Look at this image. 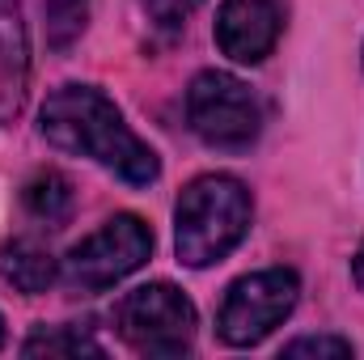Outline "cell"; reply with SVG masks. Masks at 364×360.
Here are the masks:
<instances>
[{
	"mask_svg": "<svg viewBox=\"0 0 364 360\" xmlns=\"http://www.w3.org/2000/svg\"><path fill=\"white\" fill-rule=\"evenodd\" d=\"M38 127L47 144L73 157H90L132 186H149L161 174L157 153L123 123L119 106L93 85H60L43 102Z\"/></svg>",
	"mask_w": 364,
	"mask_h": 360,
	"instance_id": "6da1fadb",
	"label": "cell"
},
{
	"mask_svg": "<svg viewBox=\"0 0 364 360\" xmlns=\"http://www.w3.org/2000/svg\"><path fill=\"white\" fill-rule=\"evenodd\" d=\"M250 191L233 174H203L178 195L174 208V250L186 268H212L242 246L250 233Z\"/></svg>",
	"mask_w": 364,
	"mask_h": 360,
	"instance_id": "7a4b0ae2",
	"label": "cell"
},
{
	"mask_svg": "<svg viewBox=\"0 0 364 360\" xmlns=\"http://www.w3.org/2000/svg\"><path fill=\"white\" fill-rule=\"evenodd\" d=\"M195 305L174 284H140L114 305L119 339L140 356H186L195 348Z\"/></svg>",
	"mask_w": 364,
	"mask_h": 360,
	"instance_id": "3957f363",
	"label": "cell"
},
{
	"mask_svg": "<svg viewBox=\"0 0 364 360\" xmlns=\"http://www.w3.org/2000/svg\"><path fill=\"white\" fill-rule=\"evenodd\" d=\"M149 255H153V229L140 216L119 212L97 233H90L85 242L68 250V259L60 263V280L73 292H106L132 271L144 268Z\"/></svg>",
	"mask_w": 364,
	"mask_h": 360,
	"instance_id": "277c9868",
	"label": "cell"
},
{
	"mask_svg": "<svg viewBox=\"0 0 364 360\" xmlns=\"http://www.w3.org/2000/svg\"><path fill=\"white\" fill-rule=\"evenodd\" d=\"M186 123L212 149H250L263 132V102L233 73H199L186 90Z\"/></svg>",
	"mask_w": 364,
	"mask_h": 360,
	"instance_id": "5b68a950",
	"label": "cell"
},
{
	"mask_svg": "<svg viewBox=\"0 0 364 360\" xmlns=\"http://www.w3.org/2000/svg\"><path fill=\"white\" fill-rule=\"evenodd\" d=\"M296 297H301V280L288 268H267V271H255V275H242L225 292L216 331H220V339L229 348H255L296 309Z\"/></svg>",
	"mask_w": 364,
	"mask_h": 360,
	"instance_id": "8992f818",
	"label": "cell"
},
{
	"mask_svg": "<svg viewBox=\"0 0 364 360\" xmlns=\"http://www.w3.org/2000/svg\"><path fill=\"white\" fill-rule=\"evenodd\" d=\"M284 4L279 0H225L216 13V47L237 64H263L279 43Z\"/></svg>",
	"mask_w": 364,
	"mask_h": 360,
	"instance_id": "52a82bcc",
	"label": "cell"
},
{
	"mask_svg": "<svg viewBox=\"0 0 364 360\" xmlns=\"http://www.w3.org/2000/svg\"><path fill=\"white\" fill-rule=\"evenodd\" d=\"M30 93V38L21 0H0V123H13L26 110Z\"/></svg>",
	"mask_w": 364,
	"mask_h": 360,
	"instance_id": "ba28073f",
	"label": "cell"
},
{
	"mask_svg": "<svg viewBox=\"0 0 364 360\" xmlns=\"http://www.w3.org/2000/svg\"><path fill=\"white\" fill-rule=\"evenodd\" d=\"M0 280L13 284L26 297H38L60 280V263L51 259L47 246H38L30 238H13V242L0 246Z\"/></svg>",
	"mask_w": 364,
	"mask_h": 360,
	"instance_id": "9c48e42d",
	"label": "cell"
},
{
	"mask_svg": "<svg viewBox=\"0 0 364 360\" xmlns=\"http://www.w3.org/2000/svg\"><path fill=\"white\" fill-rule=\"evenodd\" d=\"M21 203H26V212L34 216V221H43V225H64L68 216H73V182L64 179L60 170H38L34 179L21 186Z\"/></svg>",
	"mask_w": 364,
	"mask_h": 360,
	"instance_id": "30bf717a",
	"label": "cell"
},
{
	"mask_svg": "<svg viewBox=\"0 0 364 360\" xmlns=\"http://www.w3.org/2000/svg\"><path fill=\"white\" fill-rule=\"evenodd\" d=\"M90 26V0H43V34L51 51H68Z\"/></svg>",
	"mask_w": 364,
	"mask_h": 360,
	"instance_id": "8fae6325",
	"label": "cell"
},
{
	"mask_svg": "<svg viewBox=\"0 0 364 360\" xmlns=\"http://www.w3.org/2000/svg\"><path fill=\"white\" fill-rule=\"evenodd\" d=\"M26 356H106L102 344L90 339L81 327H38L26 344Z\"/></svg>",
	"mask_w": 364,
	"mask_h": 360,
	"instance_id": "7c38bea8",
	"label": "cell"
},
{
	"mask_svg": "<svg viewBox=\"0 0 364 360\" xmlns=\"http://www.w3.org/2000/svg\"><path fill=\"white\" fill-rule=\"evenodd\" d=\"M284 356H331V360H348L352 344L339 335H301L292 344H284Z\"/></svg>",
	"mask_w": 364,
	"mask_h": 360,
	"instance_id": "4fadbf2b",
	"label": "cell"
},
{
	"mask_svg": "<svg viewBox=\"0 0 364 360\" xmlns=\"http://www.w3.org/2000/svg\"><path fill=\"white\" fill-rule=\"evenodd\" d=\"M199 4H203V0H144V13L153 17V26L178 30V26H186V17H191Z\"/></svg>",
	"mask_w": 364,
	"mask_h": 360,
	"instance_id": "5bb4252c",
	"label": "cell"
},
{
	"mask_svg": "<svg viewBox=\"0 0 364 360\" xmlns=\"http://www.w3.org/2000/svg\"><path fill=\"white\" fill-rule=\"evenodd\" d=\"M352 280H356V288L364 292V242H360V250H356V259H352Z\"/></svg>",
	"mask_w": 364,
	"mask_h": 360,
	"instance_id": "9a60e30c",
	"label": "cell"
},
{
	"mask_svg": "<svg viewBox=\"0 0 364 360\" xmlns=\"http://www.w3.org/2000/svg\"><path fill=\"white\" fill-rule=\"evenodd\" d=\"M0 348H4V318H0Z\"/></svg>",
	"mask_w": 364,
	"mask_h": 360,
	"instance_id": "2e32d148",
	"label": "cell"
}]
</instances>
